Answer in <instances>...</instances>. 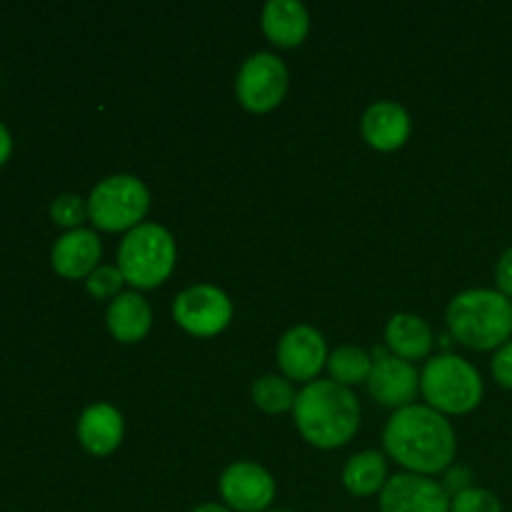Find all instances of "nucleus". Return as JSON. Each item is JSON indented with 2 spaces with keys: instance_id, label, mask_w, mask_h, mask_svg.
Here are the masks:
<instances>
[{
  "instance_id": "23",
  "label": "nucleus",
  "mask_w": 512,
  "mask_h": 512,
  "mask_svg": "<svg viewBox=\"0 0 512 512\" xmlns=\"http://www.w3.org/2000/svg\"><path fill=\"white\" fill-rule=\"evenodd\" d=\"M125 278L120 273L118 265H98L93 273L85 278V290L93 295L95 300H113L120 295Z\"/></svg>"
},
{
  "instance_id": "20",
  "label": "nucleus",
  "mask_w": 512,
  "mask_h": 512,
  "mask_svg": "<svg viewBox=\"0 0 512 512\" xmlns=\"http://www.w3.org/2000/svg\"><path fill=\"white\" fill-rule=\"evenodd\" d=\"M328 370L330 380L343 388L368 383L370 373H373V355H368L358 345H340L328 355Z\"/></svg>"
},
{
  "instance_id": "10",
  "label": "nucleus",
  "mask_w": 512,
  "mask_h": 512,
  "mask_svg": "<svg viewBox=\"0 0 512 512\" xmlns=\"http://www.w3.org/2000/svg\"><path fill=\"white\" fill-rule=\"evenodd\" d=\"M368 390L385 408L400 410L405 405H413L415 395L420 390L418 368L408 360L393 355L388 348H375Z\"/></svg>"
},
{
  "instance_id": "14",
  "label": "nucleus",
  "mask_w": 512,
  "mask_h": 512,
  "mask_svg": "<svg viewBox=\"0 0 512 512\" xmlns=\"http://www.w3.org/2000/svg\"><path fill=\"white\" fill-rule=\"evenodd\" d=\"M410 130H413V123H410L408 110L395 100H378L368 105L360 120V133L365 143L380 153L403 148L410 138Z\"/></svg>"
},
{
  "instance_id": "15",
  "label": "nucleus",
  "mask_w": 512,
  "mask_h": 512,
  "mask_svg": "<svg viewBox=\"0 0 512 512\" xmlns=\"http://www.w3.org/2000/svg\"><path fill=\"white\" fill-rule=\"evenodd\" d=\"M125 420L120 410L110 403H93L80 413L78 418V440L85 453L95 458L115 453L123 443Z\"/></svg>"
},
{
  "instance_id": "21",
  "label": "nucleus",
  "mask_w": 512,
  "mask_h": 512,
  "mask_svg": "<svg viewBox=\"0 0 512 512\" xmlns=\"http://www.w3.org/2000/svg\"><path fill=\"white\" fill-rule=\"evenodd\" d=\"M295 398H298V393H295L293 383L285 375H263L253 385V403L263 413L275 415L293 410Z\"/></svg>"
},
{
  "instance_id": "18",
  "label": "nucleus",
  "mask_w": 512,
  "mask_h": 512,
  "mask_svg": "<svg viewBox=\"0 0 512 512\" xmlns=\"http://www.w3.org/2000/svg\"><path fill=\"white\" fill-rule=\"evenodd\" d=\"M385 348L408 363L428 358L433 350V328L415 313H395L385 325Z\"/></svg>"
},
{
  "instance_id": "8",
  "label": "nucleus",
  "mask_w": 512,
  "mask_h": 512,
  "mask_svg": "<svg viewBox=\"0 0 512 512\" xmlns=\"http://www.w3.org/2000/svg\"><path fill=\"white\" fill-rule=\"evenodd\" d=\"M173 318L185 333L195 338H213L233 320V300L218 285H190L173 300Z\"/></svg>"
},
{
  "instance_id": "28",
  "label": "nucleus",
  "mask_w": 512,
  "mask_h": 512,
  "mask_svg": "<svg viewBox=\"0 0 512 512\" xmlns=\"http://www.w3.org/2000/svg\"><path fill=\"white\" fill-rule=\"evenodd\" d=\"M10 153H13V135H10L8 125L0 120V168H3L5 163H8Z\"/></svg>"
},
{
  "instance_id": "17",
  "label": "nucleus",
  "mask_w": 512,
  "mask_h": 512,
  "mask_svg": "<svg viewBox=\"0 0 512 512\" xmlns=\"http://www.w3.org/2000/svg\"><path fill=\"white\" fill-rule=\"evenodd\" d=\"M105 320L115 340L133 345L140 343L153 328V308L138 290H128L110 300Z\"/></svg>"
},
{
  "instance_id": "24",
  "label": "nucleus",
  "mask_w": 512,
  "mask_h": 512,
  "mask_svg": "<svg viewBox=\"0 0 512 512\" xmlns=\"http://www.w3.org/2000/svg\"><path fill=\"white\" fill-rule=\"evenodd\" d=\"M450 512H503V503L493 490L470 485L468 490L450 498Z\"/></svg>"
},
{
  "instance_id": "12",
  "label": "nucleus",
  "mask_w": 512,
  "mask_h": 512,
  "mask_svg": "<svg viewBox=\"0 0 512 512\" xmlns=\"http://www.w3.org/2000/svg\"><path fill=\"white\" fill-rule=\"evenodd\" d=\"M380 512H450V495L428 475L398 473L380 493Z\"/></svg>"
},
{
  "instance_id": "3",
  "label": "nucleus",
  "mask_w": 512,
  "mask_h": 512,
  "mask_svg": "<svg viewBox=\"0 0 512 512\" xmlns=\"http://www.w3.org/2000/svg\"><path fill=\"white\" fill-rule=\"evenodd\" d=\"M448 328L458 343L473 350H498L512 340V300L498 288H470L448 305Z\"/></svg>"
},
{
  "instance_id": "1",
  "label": "nucleus",
  "mask_w": 512,
  "mask_h": 512,
  "mask_svg": "<svg viewBox=\"0 0 512 512\" xmlns=\"http://www.w3.org/2000/svg\"><path fill=\"white\" fill-rule=\"evenodd\" d=\"M385 453L408 473L435 475L453 465L458 453L455 428L430 405H405L395 410L383 430Z\"/></svg>"
},
{
  "instance_id": "9",
  "label": "nucleus",
  "mask_w": 512,
  "mask_h": 512,
  "mask_svg": "<svg viewBox=\"0 0 512 512\" xmlns=\"http://www.w3.org/2000/svg\"><path fill=\"white\" fill-rule=\"evenodd\" d=\"M220 498L233 512H268L275 500V480L263 465L240 460L220 475Z\"/></svg>"
},
{
  "instance_id": "6",
  "label": "nucleus",
  "mask_w": 512,
  "mask_h": 512,
  "mask_svg": "<svg viewBox=\"0 0 512 512\" xmlns=\"http://www.w3.org/2000/svg\"><path fill=\"white\" fill-rule=\"evenodd\" d=\"M150 210V190L140 178L128 173L108 175L93 185L88 195L90 223L105 233L133 230Z\"/></svg>"
},
{
  "instance_id": "4",
  "label": "nucleus",
  "mask_w": 512,
  "mask_h": 512,
  "mask_svg": "<svg viewBox=\"0 0 512 512\" xmlns=\"http://www.w3.org/2000/svg\"><path fill=\"white\" fill-rule=\"evenodd\" d=\"M178 245L173 233L158 223H140L120 240L118 268L125 283L138 290L163 285L173 275Z\"/></svg>"
},
{
  "instance_id": "25",
  "label": "nucleus",
  "mask_w": 512,
  "mask_h": 512,
  "mask_svg": "<svg viewBox=\"0 0 512 512\" xmlns=\"http://www.w3.org/2000/svg\"><path fill=\"white\" fill-rule=\"evenodd\" d=\"M490 368H493V378L498 380V385L512 390V340L495 350Z\"/></svg>"
},
{
  "instance_id": "7",
  "label": "nucleus",
  "mask_w": 512,
  "mask_h": 512,
  "mask_svg": "<svg viewBox=\"0 0 512 512\" xmlns=\"http://www.w3.org/2000/svg\"><path fill=\"white\" fill-rule=\"evenodd\" d=\"M288 83L290 75L283 60L275 53L260 50L240 65L238 78H235V95L250 113H270L283 103Z\"/></svg>"
},
{
  "instance_id": "27",
  "label": "nucleus",
  "mask_w": 512,
  "mask_h": 512,
  "mask_svg": "<svg viewBox=\"0 0 512 512\" xmlns=\"http://www.w3.org/2000/svg\"><path fill=\"white\" fill-rule=\"evenodd\" d=\"M470 478H473V475H470V470L460 468V465H458V468L448 470V475H445V483H443L445 493H448L450 498H453V495H458V493H463V490L470 488Z\"/></svg>"
},
{
  "instance_id": "19",
  "label": "nucleus",
  "mask_w": 512,
  "mask_h": 512,
  "mask_svg": "<svg viewBox=\"0 0 512 512\" xmlns=\"http://www.w3.org/2000/svg\"><path fill=\"white\" fill-rule=\"evenodd\" d=\"M385 483H388V463L378 450H363L345 463L343 485L355 498L383 493Z\"/></svg>"
},
{
  "instance_id": "11",
  "label": "nucleus",
  "mask_w": 512,
  "mask_h": 512,
  "mask_svg": "<svg viewBox=\"0 0 512 512\" xmlns=\"http://www.w3.org/2000/svg\"><path fill=\"white\" fill-rule=\"evenodd\" d=\"M278 365L288 380L313 383L320 370L328 365V345L323 333L313 325H295L280 338Z\"/></svg>"
},
{
  "instance_id": "16",
  "label": "nucleus",
  "mask_w": 512,
  "mask_h": 512,
  "mask_svg": "<svg viewBox=\"0 0 512 512\" xmlns=\"http://www.w3.org/2000/svg\"><path fill=\"white\" fill-rule=\"evenodd\" d=\"M263 33L280 48H295L308 38L310 15L300 0H268L260 15Z\"/></svg>"
},
{
  "instance_id": "29",
  "label": "nucleus",
  "mask_w": 512,
  "mask_h": 512,
  "mask_svg": "<svg viewBox=\"0 0 512 512\" xmlns=\"http://www.w3.org/2000/svg\"><path fill=\"white\" fill-rule=\"evenodd\" d=\"M193 512H233L228 508V505H218V503H205V505H198Z\"/></svg>"
},
{
  "instance_id": "30",
  "label": "nucleus",
  "mask_w": 512,
  "mask_h": 512,
  "mask_svg": "<svg viewBox=\"0 0 512 512\" xmlns=\"http://www.w3.org/2000/svg\"><path fill=\"white\" fill-rule=\"evenodd\" d=\"M268 512H293V510H268Z\"/></svg>"
},
{
  "instance_id": "5",
  "label": "nucleus",
  "mask_w": 512,
  "mask_h": 512,
  "mask_svg": "<svg viewBox=\"0 0 512 512\" xmlns=\"http://www.w3.org/2000/svg\"><path fill=\"white\" fill-rule=\"evenodd\" d=\"M420 393L438 413L465 415L483 400V375L460 355L443 353L425 363L420 373Z\"/></svg>"
},
{
  "instance_id": "2",
  "label": "nucleus",
  "mask_w": 512,
  "mask_h": 512,
  "mask_svg": "<svg viewBox=\"0 0 512 512\" xmlns=\"http://www.w3.org/2000/svg\"><path fill=\"white\" fill-rule=\"evenodd\" d=\"M298 433L313 448L333 450L348 445L360 428V403L350 388L335 380H313L293 405Z\"/></svg>"
},
{
  "instance_id": "13",
  "label": "nucleus",
  "mask_w": 512,
  "mask_h": 512,
  "mask_svg": "<svg viewBox=\"0 0 512 512\" xmlns=\"http://www.w3.org/2000/svg\"><path fill=\"white\" fill-rule=\"evenodd\" d=\"M103 245L95 230H65L50 250V265L65 280H83L98 268Z\"/></svg>"
},
{
  "instance_id": "22",
  "label": "nucleus",
  "mask_w": 512,
  "mask_h": 512,
  "mask_svg": "<svg viewBox=\"0 0 512 512\" xmlns=\"http://www.w3.org/2000/svg\"><path fill=\"white\" fill-rule=\"evenodd\" d=\"M50 218L55 225L65 230H78L83 228L88 215V198H80L78 193H63L50 203Z\"/></svg>"
},
{
  "instance_id": "26",
  "label": "nucleus",
  "mask_w": 512,
  "mask_h": 512,
  "mask_svg": "<svg viewBox=\"0 0 512 512\" xmlns=\"http://www.w3.org/2000/svg\"><path fill=\"white\" fill-rule=\"evenodd\" d=\"M495 285L505 298L512 300V245L500 255L498 265H495Z\"/></svg>"
}]
</instances>
